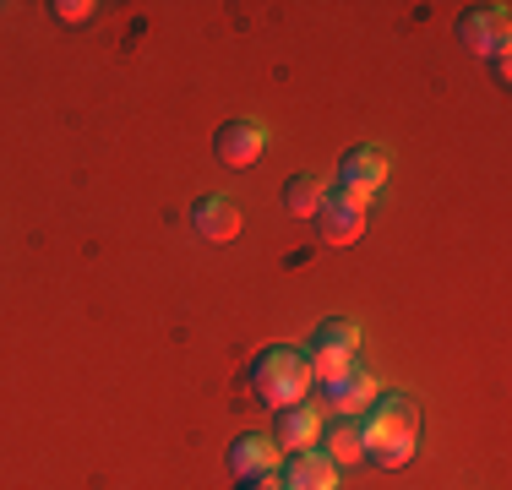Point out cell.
I'll list each match as a JSON object with an SVG mask.
<instances>
[{
  "label": "cell",
  "instance_id": "1",
  "mask_svg": "<svg viewBox=\"0 0 512 490\" xmlns=\"http://www.w3.org/2000/svg\"><path fill=\"white\" fill-rule=\"evenodd\" d=\"M360 436H365V458L376 469H404L420 447V403L409 392H376L371 409L360 414Z\"/></svg>",
  "mask_w": 512,
  "mask_h": 490
},
{
  "label": "cell",
  "instance_id": "2",
  "mask_svg": "<svg viewBox=\"0 0 512 490\" xmlns=\"http://www.w3.org/2000/svg\"><path fill=\"white\" fill-rule=\"evenodd\" d=\"M251 387H256V398L273 403V409L311 398L316 382H311L306 349H289V343H273V349H262V354H256V365H251Z\"/></svg>",
  "mask_w": 512,
  "mask_h": 490
},
{
  "label": "cell",
  "instance_id": "3",
  "mask_svg": "<svg viewBox=\"0 0 512 490\" xmlns=\"http://www.w3.org/2000/svg\"><path fill=\"white\" fill-rule=\"evenodd\" d=\"M355 349H360V327L349 322V316H327V322L311 333V349H306L311 382L327 387L333 376H344L349 365H355Z\"/></svg>",
  "mask_w": 512,
  "mask_h": 490
},
{
  "label": "cell",
  "instance_id": "4",
  "mask_svg": "<svg viewBox=\"0 0 512 490\" xmlns=\"http://www.w3.org/2000/svg\"><path fill=\"white\" fill-rule=\"evenodd\" d=\"M387 186V153L371 142L349 147L344 158H338V196L355 207H371V196Z\"/></svg>",
  "mask_w": 512,
  "mask_h": 490
},
{
  "label": "cell",
  "instance_id": "5",
  "mask_svg": "<svg viewBox=\"0 0 512 490\" xmlns=\"http://www.w3.org/2000/svg\"><path fill=\"white\" fill-rule=\"evenodd\" d=\"M507 33H512L507 6H469V11H458V44L469 49V55H480V60L502 55Z\"/></svg>",
  "mask_w": 512,
  "mask_h": 490
},
{
  "label": "cell",
  "instance_id": "6",
  "mask_svg": "<svg viewBox=\"0 0 512 490\" xmlns=\"http://www.w3.org/2000/svg\"><path fill=\"white\" fill-rule=\"evenodd\" d=\"M273 447L284 452H311L316 441H322V409H316L311 398H300V403H284V409H273Z\"/></svg>",
  "mask_w": 512,
  "mask_h": 490
},
{
  "label": "cell",
  "instance_id": "7",
  "mask_svg": "<svg viewBox=\"0 0 512 490\" xmlns=\"http://www.w3.org/2000/svg\"><path fill=\"white\" fill-rule=\"evenodd\" d=\"M262 153H267V131L256 120H224L213 131V158L224 169H251Z\"/></svg>",
  "mask_w": 512,
  "mask_h": 490
},
{
  "label": "cell",
  "instance_id": "8",
  "mask_svg": "<svg viewBox=\"0 0 512 490\" xmlns=\"http://www.w3.org/2000/svg\"><path fill=\"white\" fill-rule=\"evenodd\" d=\"M229 480L235 485H251V480H267V474H278V463H284V452L273 447V436H235V447H229Z\"/></svg>",
  "mask_w": 512,
  "mask_h": 490
},
{
  "label": "cell",
  "instance_id": "9",
  "mask_svg": "<svg viewBox=\"0 0 512 490\" xmlns=\"http://www.w3.org/2000/svg\"><path fill=\"white\" fill-rule=\"evenodd\" d=\"M316 235H322V245H355L365 235V207L344 202L338 191H327L322 207H316Z\"/></svg>",
  "mask_w": 512,
  "mask_h": 490
},
{
  "label": "cell",
  "instance_id": "10",
  "mask_svg": "<svg viewBox=\"0 0 512 490\" xmlns=\"http://www.w3.org/2000/svg\"><path fill=\"white\" fill-rule=\"evenodd\" d=\"M278 485L284 490H338V469L322 458V452H289L284 463H278Z\"/></svg>",
  "mask_w": 512,
  "mask_h": 490
},
{
  "label": "cell",
  "instance_id": "11",
  "mask_svg": "<svg viewBox=\"0 0 512 490\" xmlns=\"http://www.w3.org/2000/svg\"><path fill=\"white\" fill-rule=\"evenodd\" d=\"M191 229H197L202 240H213V245H229L240 235V207H235V196H202L197 207H191Z\"/></svg>",
  "mask_w": 512,
  "mask_h": 490
},
{
  "label": "cell",
  "instance_id": "12",
  "mask_svg": "<svg viewBox=\"0 0 512 490\" xmlns=\"http://www.w3.org/2000/svg\"><path fill=\"white\" fill-rule=\"evenodd\" d=\"M316 447H322V458L333 463V469H355V463H365V436H360V420H344V414H338L333 425H322V441H316Z\"/></svg>",
  "mask_w": 512,
  "mask_h": 490
},
{
  "label": "cell",
  "instance_id": "13",
  "mask_svg": "<svg viewBox=\"0 0 512 490\" xmlns=\"http://www.w3.org/2000/svg\"><path fill=\"white\" fill-rule=\"evenodd\" d=\"M371 398H376V382L360 371V365H349L344 376H333V382H327V403H333L344 420H360V414L371 409Z\"/></svg>",
  "mask_w": 512,
  "mask_h": 490
},
{
  "label": "cell",
  "instance_id": "14",
  "mask_svg": "<svg viewBox=\"0 0 512 490\" xmlns=\"http://www.w3.org/2000/svg\"><path fill=\"white\" fill-rule=\"evenodd\" d=\"M327 186L316 175H289L284 180V213L289 218H316V207H322Z\"/></svg>",
  "mask_w": 512,
  "mask_h": 490
},
{
  "label": "cell",
  "instance_id": "15",
  "mask_svg": "<svg viewBox=\"0 0 512 490\" xmlns=\"http://www.w3.org/2000/svg\"><path fill=\"white\" fill-rule=\"evenodd\" d=\"M50 11L66 22V28H82V22H93V11H99V6H93V0H55Z\"/></svg>",
  "mask_w": 512,
  "mask_h": 490
},
{
  "label": "cell",
  "instance_id": "16",
  "mask_svg": "<svg viewBox=\"0 0 512 490\" xmlns=\"http://www.w3.org/2000/svg\"><path fill=\"white\" fill-rule=\"evenodd\" d=\"M491 77L502 82V88L512 82V60H507V49H502V55H491Z\"/></svg>",
  "mask_w": 512,
  "mask_h": 490
},
{
  "label": "cell",
  "instance_id": "17",
  "mask_svg": "<svg viewBox=\"0 0 512 490\" xmlns=\"http://www.w3.org/2000/svg\"><path fill=\"white\" fill-rule=\"evenodd\" d=\"M240 490H284V485H278V474H267V480H251V485H240Z\"/></svg>",
  "mask_w": 512,
  "mask_h": 490
}]
</instances>
